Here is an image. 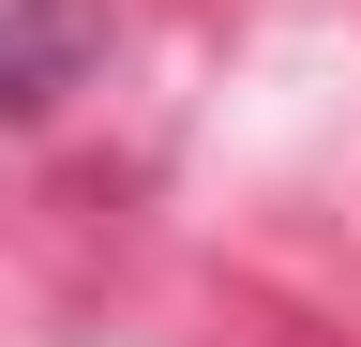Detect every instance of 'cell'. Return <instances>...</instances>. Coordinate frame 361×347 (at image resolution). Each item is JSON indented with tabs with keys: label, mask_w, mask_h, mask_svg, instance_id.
<instances>
[{
	"label": "cell",
	"mask_w": 361,
	"mask_h": 347,
	"mask_svg": "<svg viewBox=\"0 0 361 347\" xmlns=\"http://www.w3.org/2000/svg\"><path fill=\"white\" fill-rule=\"evenodd\" d=\"M106 0H0V121H45L61 91L106 76Z\"/></svg>",
	"instance_id": "cell-1"
}]
</instances>
